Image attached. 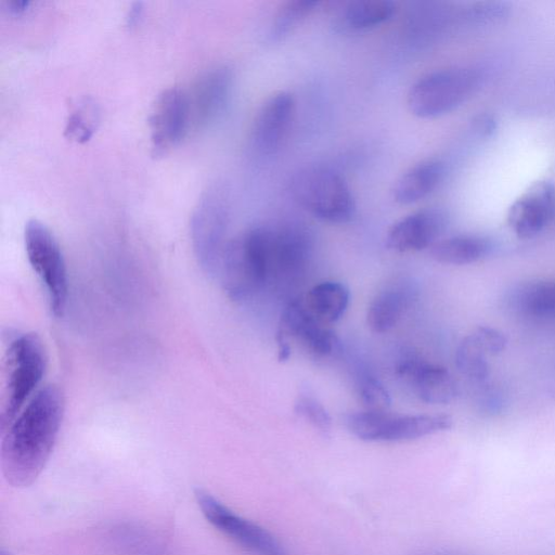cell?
Returning a JSON list of instances; mask_svg holds the SVG:
<instances>
[{
  "mask_svg": "<svg viewBox=\"0 0 555 555\" xmlns=\"http://www.w3.org/2000/svg\"><path fill=\"white\" fill-rule=\"evenodd\" d=\"M445 165L438 160H427L412 166L399 177L393 188V199L399 205H412L429 197L445 177Z\"/></svg>",
  "mask_w": 555,
  "mask_h": 555,
  "instance_id": "cell-20",
  "label": "cell"
},
{
  "mask_svg": "<svg viewBox=\"0 0 555 555\" xmlns=\"http://www.w3.org/2000/svg\"><path fill=\"white\" fill-rule=\"evenodd\" d=\"M141 14H143V5L139 3L134 4L131 11H129V17L127 18L128 24L129 25L136 24L139 21Z\"/></svg>",
  "mask_w": 555,
  "mask_h": 555,
  "instance_id": "cell-31",
  "label": "cell"
},
{
  "mask_svg": "<svg viewBox=\"0 0 555 555\" xmlns=\"http://www.w3.org/2000/svg\"><path fill=\"white\" fill-rule=\"evenodd\" d=\"M483 392H482V396H481V406L483 407V409L489 413H497L500 412L503 408V403H505V400L502 399L501 394L492 389V387H488V389H486V383L483 385Z\"/></svg>",
  "mask_w": 555,
  "mask_h": 555,
  "instance_id": "cell-29",
  "label": "cell"
},
{
  "mask_svg": "<svg viewBox=\"0 0 555 555\" xmlns=\"http://www.w3.org/2000/svg\"><path fill=\"white\" fill-rule=\"evenodd\" d=\"M302 300L309 313L322 324L331 326L345 315L351 292L341 282L325 281L309 290Z\"/></svg>",
  "mask_w": 555,
  "mask_h": 555,
  "instance_id": "cell-23",
  "label": "cell"
},
{
  "mask_svg": "<svg viewBox=\"0 0 555 555\" xmlns=\"http://www.w3.org/2000/svg\"><path fill=\"white\" fill-rule=\"evenodd\" d=\"M418 289L409 281H398L382 290L368 307L367 324L376 333L394 329L418 300Z\"/></svg>",
  "mask_w": 555,
  "mask_h": 555,
  "instance_id": "cell-18",
  "label": "cell"
},
{
  "mask_svg": "<svg viewBox=\"0 0 555 555\" xmlns=\"http://www.w3.org/2000/svg\"><path fill=\"white\" fill-rule=\"evenodd\" d=\"M295 114V99L288 92L270 96L258 110L252 126V144L256 151L271 156L288 136Z\"/></svg>",
  "mask_w": 555,
  "mask_h": 555,
  "instance_id": "cell-16",
  "label": "cell"
},
{
  "mask_svg": "<svg viewBox=\"0 0 555 555\" xmlns=\"http://www.w3.org/2000/svg\"><path fill=\"white\" fill-rule=\"evenodd\" d=\"M196 498L204 518L241 547L260 555H282L279 541L264 527L242 518L202 489L196 490Z\"/></svg>",
  "mask_w": 555,
  "mask_h": 555,
  "instance_id": "cell-9",
  "label": "cell"
},
{
  "mask_svg": "<svg viewBox=\"0 0 555 555\" xmlns=\"http://www.w3.org/2000/svg\"><path fill=\"white\" fill-rule=\"evenodd\" d=\"M319 3L314 0H293L278 10L269 30V40L279 43L313 14Z\"/></svg>",
  "mask_w": 555,
  "mask_h": 555,
  "instance_id": "cell-26",
  "label": "cell"
},
{
  "mask_svg": "<svg viewBox=\"0 0 555 555\" xmlns=\"http://www.w3.org/2000/svg\"><path fill=\"white\" fill-rule=\"evenodd\" d=\"M396 10V4L391 0H357L347 5L344 16L348 27L364 31L389 22Z\"/></svg>",
  "mask_w": 555,
  "mask_h": 555,
  "instance_id": "cell-25",
  "label": "cell"
},
{
  "mask_svg": "<svg viewBox=\"0 0 555 555\" xmlns=\"http://www.w3.org/2000/svg\"><path fill=\"white\" fill-rule=\"evenodd\" d=\"M47 354L42 340L24 333L9 340L3 363L2 409L0 428L4 433L30 402L47 368Z\"/></svg>",
  "mask_w": 555,
  "mask_h": 555,
  "instance_id": "cell-3",
  "label": "cell"
},
{
  "mask_svg": "<svg viewBox=\"0 0 555 555\" xmlns=\"http://www.w3.org/2000/svg\"><path fill=\"white\" fill-rule=\"evenodd\" d=\"M24 242L30 264L45 286L51 312L61 317L68 303L69 279L60 245L51 231L36 219L25 226Z\"/></svg>",
  "mask_w": 555,
  "mask_h": 555,
  "instance_id": "cell-7",
  "label": "cell"
},
{
  "mask_svg": "<svg viewBox=\"0 0 555 555\" xmlns=\"http://www.w3.org/2000/svg\"><path fill=\"white\" fill-rule=\"evenodd\" d=\"M234 87V74L227 67H218L205 73L199 81L191 112L201 127H210L226 112Z\"/></svg>",
  "mask_w": 555,
  "mask_h": 555,
  "instance_id": "cell-17",
  "label": "cell"
},
{
  "mask_svg": "<svg viewBox=\"0 0 555 555\" xmlns=\"http://www.w3.org/2000/svg\"><path fill=\"white\" fill-rule=\"evenodd\" d=\"M221 188H211L198 202L191 218V238L198 262L206 274L217 277L228 241V206Z\"/></svg>",
  "mask_w": 555,
  "mask_h": 555,
  "instance_id": "cell-8",
  "label": "cell"
},
{
  "mask_svg": "<svg viewBox=\"0 0 555 555\" xmlns=\"http://www.w3.org/2000/svg\"><path fill=\"white\" fill-rule=\"evenodd\" d=\"M356 391L359 402L368 411H387L392 399L385 385L373 374L363 372L356 378Z\"/></svg>",
  "mask_w": 555,
  "mask_h": 555,
  "instance_id": "cell-27",
  "label": "cell"
},
{
  "mask_svg": "<svg viewBox=\"0 0 555 555\" xmlns=\"http://www.w3.org/2000/svg\"><path fill=\"white\" fill-rule=\"evenodd\" d=\"M555 217V188L538 182L516 200L508 213V224L520 239H533L544 232Z\"/></svg>",
  "mask_w": 555,
  "mask_h": 555,
  "instance_id": "cell-14",
  "label": "cell"
},
{
  "mask_svg": "<svg viewBox=\"0 0 555 555\" xmlns=\"http://www.w3.org/2000/svg\"><path fill=\"white\" fill-rule=\"evenodd\" d=\"M64 407L66 402L59 387L46 386L3 433L0 462L10 486L27 488L42 474L58 440Z\"/></svg>",
  "mask_w": 555,
  "mask_h": 555,
  "instance_id": "cell-1",
  "label": "cell"
},
{
  "mask_svg": "<svg viewBox=\"0 0 555 555\" xmlns=\"http://www.w3.org/2000/svg\"><path fill=\"white\" fill-rule=\"evenodd\" d=\"M345 427L360 441L369 443H404L442 433L453 428L448 415H399L387 411L348 413Z\"/></svg>",
  "mask_w": 555,
  "mask_h": 555,
  "instance_id": "cell-6",
  "label": "cell"
},
{
  "mask_svg": "<svg viewBox=\"0 0 555 555\" xmlns=\"http://www.w3.org/2000/svg\"><path fill=\"white\" fill-rule=\"evenodd\" d=\"M270 277L269 228H251L228 241L217 278L229 299H252L265 289Z\"/></svg>",
  "mask_w": 555,
  "mask_h": 555,
  "instance_id": "cell-2",
  "label": "cell"
},
{
  "mask_svg": "<svg viewBox=\"0 0 555 555\" xmlns=\"http://www.w3.org/2000/svg\"><path fill=\"white\" fill-rule=\"evenodd\" d=\"M294 412L322 433L327 434L332 429L330 413L324 404L309 392H303L296 398Z\"/></svg>",
  "mask_w": 555,
  "mask_h": 555,
  "instance_id": "cell-28",
  "label": "cell"
},
{
  "mask_svg": "<svg viewBox=\"0 0 555 555\" xmlns=\"http://www.w3.org/2000/svg\"><path fill=\"white\" fill-rule=\"evenodd\" d=\"M516 314L535 320H555V278L527 282L509 296Z\"/></svg>",
  "mask_w": 555,
  "mask_h": 555,
  "instance_id": "cell-21",
  "label": "cell"
},
{
  "mask_svg": "<svg viewBox=\"0 0 555 555\" xmlns=\"http://www.w3.org/2000/svg\"><path fill=\"white\" fill-rule=\"evenodd\" d=\"M508 338L498 329L481 326L464 338L456 352V366L463 377L483 385L490 377L489 357L506 351Z\"/></svg>",
  "mask_w": 555,
  "mask_h": 555,
  "instance_id": "cell-15",
  "label": "cell"
},
{
  "mask_svg": "<svg viewBox=\"0 0 555 555\" xmlns=\"http://www.w3.org/2000/svg\"><path fill=\"white\" fill-rule=\"evenodd\" d=\"M276 341L290 346L295 341L316 359H327L341 352L338 335L309 313L302 299L292 301L283 309Z\"/></svg>",
  "mask_w": 555,
  "mask_h": 555,
  "instance_id": "cell-10",
  "label": "cell"
},
{
  "mask_svg": "<svg viewBox=\"0 0 555 555\" xmlns=\"http://www.w3.org/2000/svg\"><path fill=\"white\" fill-rule=\"evenodd\" d=\"M494 249L493 241L486 237L459 235L436 242L431 248V256L440 264L464 266L485 260Z\"/></svg>",
  "mask_w": 555,
  "mask_h": 555,
  "instance_id": "cell-22",
  "label": "cell"
},
{
  "mask_svg": "<svg viewBox=\"0 0 555 555\" xmlns=\"http://www.w3.org/2000/svg\"><path fill=\"white\" fill-rule=\"evenodd\" d=\"M30 6V2H25V0H12V2L7 3V7L12 14L20 15L22 12L27 10Z\"/></svg>",
  "mask_w": 555,
  "mask_h": 555,
  "instance_id": "cell-30",
  "label": "cell"
},
{
  "mask_svg": "<svg viewBox=\"0 0 555 555\" xmlns=\"http://www.w3.org/2000/svg\"><path fill=\"white\" fill-rule=\"evenodd\" d=\"M100 122V108L93 97L76 99L68 114L64 136L76 144H85L92 139Z\"/></svg>",
  "mask_w": 555,
  "mask_h": 555,
  "instance_id": "cell-24",
  "label": "cell"
},
{
  "mask_svg": "<svg viewBox=\"0 0 555 555\" xmlns=\"http://www.w3.org/2000/svg\"><path fill=\"white\" fill-rule=\"evenodd\" d=\"M291 192L295 201L320 222L343 225L350 223L356 214L350 186L330 167H305L292 178Z\"/></svg>",
  "mask_w": 555,
  "mask_h": 555,
  "instance_id": "cell-4",
  "label": "cell"
},
{
  "mask_svg": "<svg viewBox=\"0 0 555 555\" xmlns=\"http://www.w3.org/2000/svg\"><path fill=\"white\" fill-rule=\"evenodd\" d=\"M448 226L447 214L438 209L422 210L399 219L386 235V247L398 253L420 252L440 241Z\"/></svg>",
  "mask_w": 555,
  "mask_h": 555,
  "instance_id": "cell-13",
  "label": "cell"
},
{
  "mask_svg": "<svg viewBox=\"0 0 555 555\" xmlns=\"http://www.w3.org/2000/svg\"><path fill=\"white\" fill-rule=\"evenodd\" d=\"M396 374L422 402L430 405L454 403L460 394L453 374L445 367L429 363L418 355L405 354L400 358Z\"/></svg>",
  "mask_w": 555,
  "mask_h": 555,
  "instance_id": "cell-12",
  "label": "cell"
},
{
  "mask_svg": "<svg viewBox=\"0 0 555 555\" xmlns=\"http://www.w3.org/2000/svg\"><path fill=\"white\" fill-rule=\"evenodd\" d=\"M190 119V99L184 90L179 87L164 89L154 101L149 118L153 157H164L180 144Z\"/></svg>",
  "mask_w": 555,
  "mask_h": 555,
  "instance_id": "cell-11",
  "label": "cell"
},
{
  "mask_svg": "<svg viewBox=\"0 0 555 555\" xmlns=\"http://www.w3.org/2000/svg\"><path fill=\"white\" fill-rule=\"evenodd\" d=\"M271 275L295 273L307 263L312 253V241L307 232L298 226L269 229Z\"/></svg>",
  "mask_w": 555,
  "mask_h": 555,
  "instance_id": "cell-19",
  "label": "cell"
},
{
  "mask_svg": "<svg viewBox=\"0 0 555 555\" xmlns=\"http://www.w3.org/2000/svg\"><path fill=\"white\" fill-rule=\"evenodd\" d=\"M0 555H11L9 552L3 550L2 553H0Z\"/></svg>",
  "mask_w": 555,
  "mask_h": 555,
  "instance_id": "cell-32",
  "label": "cell"
},
{
  "mask_svg": "<svg viewBox=\"0 0 555 555\" xmlns=\"http://www.w3.org/2000/svg\"><path fill=\"white\" fill-rule=\"evenodd\" d=\"M482 73L470 67L438 70L421 77L407 96L409 111L419 119L441 118L470 100L481 88Z\"/></svg>",
  "mask_w": 555,
  "mask_h": 555,
  "instance_id": "cell-5",
  "label": "cell"
}]
</instances>
